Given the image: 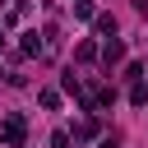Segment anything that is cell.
Wrapping results in <instances>:
<instances>
[{
	"label": "cell",
	"mask_w": 148,
	"mask_h": 148,
	"mask_svg": "<svg viewBox=\"0 0 148 148\" xmlns=\"http://www.w3.org/2000/svg\"><path fill=\"white\" fill-rule=\"evenodd\" d=\"M37 102H42L46 111H56V106H60V92H56V88H42V92H37Z\"/></svg>",
	"instance_id": "obj_7"
},
{
	"label": "cell",
	"mask_w": 148,
	"mask_h": 148,
	"mask_svg": "<svg viewBox=\"0 0 148 148\" xmlns=\"http://www.w3.org/2000/svg\"><path fill=\"white\" fill-rule=\"evenodd\" d=\"M0 139H5L9 148H23V139H28V125H23V116H5V125H0Z\"/></svg>",
	"instance_id": "obj_1"
},
{
	"label": "cell",
	"mask_w": 148,
	"mask_h": 148,
	"mask_svg": "<svg viewBox=\"0 0 148 148\" xmlns=\"http://www.w3.org/2000/svg\"><path fill=\"white\" fill-rule=\"evenodd\" d=\"M69 143H74L69 130H56V134H51V148H69Z\"/></svg>",
	"instance_id": "obj_10"
},
{
	"label": "cell",
	"mask_w": 148,
	"mask_h": 148,
	"mask_svg": "<svg viewBox=\"0 0 148 148\" xmlns=\"http://www.w3.org/2000/svg\"><path fill=\"white\" fill-rule=\"evenodd\" d=\"M42 51V37L37 32H23V42H18V56H37Z\"/></svg>",
	"instance_id": "obj_6"
},
{
	"label": "cell",
	"mask_w": 148,
	"mask_h": 148,
	"mask_svg": "<svg viewBox=\"0 0 148 148\" xmlns=\"http://www.w3.org/2000/svg\"><path fill=\"white\" fill-rule=\"evenodd\" d=\"M120 60H125V42H120V37H111V42H102V65L111 69V65H120Z\"/></svg>",
	"instance_id": "obj_2"
},
{
	"label": "cell",
	"mask_w": 148,
	"mask_h": 148,
	"mask_svg": "<svg viewBox=\"0 0 148 148\" xmlns=\"http://www.w3.org/2000/svg\"><path fill=\"white\" fill-rule=\"evenodd\" d=\"M97 148H116V134H111V139H102V143H97Z\"/></svg>",
	"instance_id": "obj_11"
},
{
	"label": "cell",
	"mask_w": 148,
	"mask_h": 148,
	"mask_svg": "<svg viewBox=\"0 0 148 148\" xmlns=\"http://www.w3.org/2000/svg\"><path fill=\"white\" fill-rule=\"evenodd\" d=\"M60 88H65V92H74L79 102H88V92H83V83L74 79V69H65V74H60Z\"/></svg>",
	"instance_id": "obj_4"
},
{
	"label": "cell",
	"mask_w": 148,
	"mask_h": 148,
	"mask_svg": "<svg viewBox=\"0 0 148 148\" xmlns=\"http://www.w3.org/2000/svg\"><path fill=\"white\" fill-rule=\"evenodd\" d=\"M130 102L143 106V102H148V83H134V88H130Z\"/></svg>",
	"instance_id": "obj_9"
},
{
	"label": "cell",
	"mask_w": 148,
	"mask_h": 148,
	"mask_svg": "<svg viewBox=\"0 0 148 148\" xmlns=\"http://www.w3.org/2000/svg\"><path fill=\"white\" fill-rule=\"evenodd\" d=\"M92 28H97V32L106 37V42L116 37V18H111V14H97V18H92Z\"/></svg>",
	"instance_id": "obj_5"
},
{
	"label": "cell",
	"mask_w": 148,
	"mask_h": 148,
	"mask_svg": "<svg viewBox=\"0 0 148 148\" xmlns=\"http://www.w3.org/2000/svg\"><path fill=\"white\" fill-rule=\"evenodd\" d=\"M74 18H97V9H92V0H74Z\"/></svg>",
	"instance_id": "obj_8"
},
{
	"label": "cell",
	"mask_w": 148,
	"mask_h": 148,
	"mask_svg": "<svg viewBox=\"0 0 148 148\" xmlns=\"http://www.w3.org/2000/svg\"><path fill=\"white\" fill-rule=\"evenodd\" d=\"M74 56H79L83 65H92V60H102V46H97V42L88 37V42H79V46H74Z\"/></svg>",
	"instance_id": "obj_3"
},
{
	"label": "cell",
	"mask_w": 148,
	"mask_h": 148,
	"mask_svg": "<svg viewBox=\"0 0 148 148\" xmlns=\"http://www.w3.org/2000/svg\"><path fill=\"white\" fill-rule=\"evenodd\" d=\"M5 46H9V37H5V28H0V51H5Z\"/></svg>",
	"instance_id": "obj_12"
}]
</instances>
